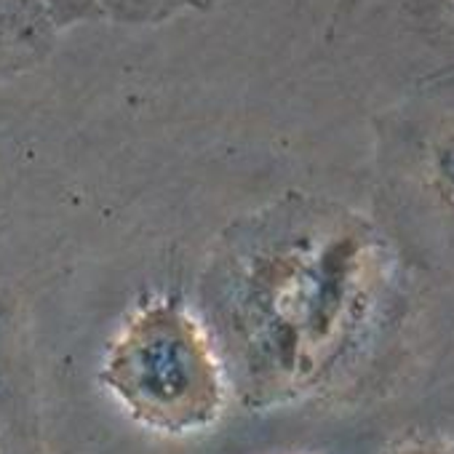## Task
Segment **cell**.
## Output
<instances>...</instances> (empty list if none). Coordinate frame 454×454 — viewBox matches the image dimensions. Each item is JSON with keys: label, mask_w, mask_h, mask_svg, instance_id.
Returning <instances> with one entry per match:
<instances>
[{"label": "cell", "mask_w": 454, "mask_h": 454, "mask_svg": "<svg viewBox=\"0 0 454 454\" xmlns=\"http://www.w3.org/2000/svg\"><path fill=\"white\" fill-rule=\"evenodd\" d=\"M110 380L115 390L150 422L187 427L216 403L211 364L187 321L150 313L118 345Z\"/></svg>", "instance_id": "1"}, {"label": "cell", "mask_w": 454, "mask_h": 454, "mask_svg": "<svg viewBox=\"0 0 454 454\" xmlns=\"http://www.w3.org/2000/svg\"><path fill=\"white\" fill-rule=\"evenodd\" d=\"M54 35L43 0H0V75L41 59Z\"/></svg>", "instance_id": "2"}, {"label": "cell", "mask_w": 454, "mask_h": 454, "mask_svg": "<svg viewBox=\"0 0 454 454\" xmlns=\"http://www.w3.org/2000/svg\"><path fill=\"white\" fill-rule=\"evenodd\" d=\"M94 4L126 22H153L171 17L187 6H203L208 0H94Z\"/></svg>", "instance_id": "3"}, {"label": "cell", "mask_w": 454, "mask_h": 454, "mask_svg": "<svg viewBox=\"0 0 454 454\" xmlns=\"http://www.w3.org/2000/svg\"><path fill=\"white\" fill-rule=\"evenodd\" d=\"M43 6L49 9L51 20H59V22H73V20L89 17L97 9L94 0H43Z\"/></svg>", "instance_id": "4"}]
</instances>
